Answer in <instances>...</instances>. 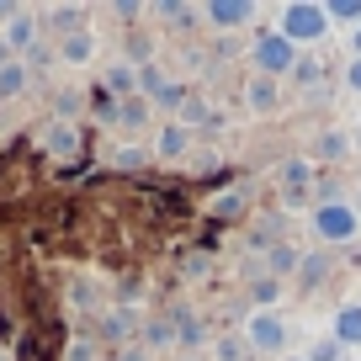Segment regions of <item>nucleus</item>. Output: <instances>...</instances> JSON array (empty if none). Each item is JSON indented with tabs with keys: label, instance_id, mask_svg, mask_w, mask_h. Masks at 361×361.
I'll return each instance as SVG.
<instances>
[{
	"label": "nucleus",
	"instance_id": "nucleus-1",
	"mask_svg": "<svg viewBox=\"0 0 361 361\" xmlns=\"http://www.w3.org/2000/svg\"><path fill=\"white\" fill-rule=\"evenodd\" d=\"M329 22H324V6H287L282 11V37L287 43H308V37H324Z\"/></svg>",
	"mask_w": 361,
	"mask_h": 361
},
{
	"label": "nucleus",
	"instance_id": "nucleus-2",
	"mask_svg": "<svg viewBox=\"0 0 361 361\" xmlns=\"http://www.w3.org/2000/svg\"><path fill=\"white\" fill-rule=\"evenodd\" d=\"M276 186H282V207H303L314 197V165L308 159H287L276 170Z\"/></svg>",
	"mask_w": 361,
	"mask_h": 361
},
{
	"label": "nucleus",
	"instance_id": "nucleus-3",
	"mask_svg": "<svg viewBox=\"0 0 361 361\" xmlns=\"http://www.w3.org/2000/svg\"><path fill=\"white\" fill-rule=\"evenodd\" d=\"M255 64H260V75H266V80H276V75H287V69L298 64V48L287 43L282 32H266L255 43Z\"/></svg>",
	"mask_w": 361,
	"mask_h": 361
},
{
	"label": "nucleus",
	"instance_id": "nucleus-4",
	"mask_svg": "<svg viewBox=\"0 0 361 361\" xmlns=\"http://www.w3.org/2000/svg\"><path fill=\"white\" fill-rule=\"evenodd\" d=\"M314 228H319V239H329V245H345V239H356V207L324 202L314 213Z\"/></svg>",
	"mask_w": 361,
	"mask_h": 361
},
{
	"label": "nucleus",
	"instance_id": "nucleus-5",
	"mask_svg": "<svg viewBox=\"0 0 361 361\" xmlns=\"http://www.w3.org/2000/svg\"><path fill=\"white\" fill-rule=\"evenodd\" d=\"M250 345L255 350H282L287 345V324L276 314H255L250 319Z\"/></svg>",
	"mask_w": 361,
	"mask_h": 361
},
{
	"label": "nucleus",
	"instance_id": "nucleus-6",
	"mask_svg": "<svg viewBox=\"0 0 361 361\" xmlns=\"http://www.w3.org/2000/svg\"><path fill=\"white\" fill-rule=\"evenodd\" d=\"M43 149H48V154H59V159H69V154L80 149V133H75V123H54V128L43 133Z\"/></svg>",
	"mask_w": 361,
	"mask_h": 361
},
{
	"label": "nucleus",
	"instance_id": "nucleus-7",
	"mask_svg": "<svg viewBox=\"0 0 361 361\" xmlns=\"http://www.w3.org/2000/svg\"><path fill=\"white\" fill-rule=\"evenodd\" d=\"M54 345H59V329L54 324H37V335L22 340V361H48V356H54Z\"/></svg>",
	"mask_w": 361,
	"mask_h": 361
},
{
	"label": "nucleus",
	"instance_id": "nucleus-8",
	"mask_svg": "<svg viewBox=\"0 0 361 361\" xmlns=\"http://www.w3.org/2000/svg\"><path fill=\"white\" fill-rule=\"evenodd\" d=\"M335 340H340V345H361V303L340 308V319H335Z\"/></svg>",
	"mask_w": 361,
	"mask_h": 361
},
{
	"label": "nucleus",
	"instance_id": "nucleus-9",
	"mask_svg": "<svg viewBox=\"0 0 361 361\" xmlns=\"http://www.w3.org/2000/svg\"><path fill=\"white\" fill-rule=\"evenodd\" d=\"M207 22L239 27V22H250V6H245V0H218V6H207Z\"/></svg>",
	"mask_w": 361,
	"mask_h": 361
},
{
	"label": "nucleus",
	"instance_id": "nucleus-10",
	"mask_svg": "<svg viewBox=\"0 0 361 361\" xmlns=\"http://www.w3.org/2000/svg\"><path fill=\"white\" fill-rule=\"evenodd\" d=\"M245 102L255 106V112H271V106H276V80H266V75H255L245 85Z\"/></svg>",
	"mask_w": 361,
	"mask_h": 361
},
{
	"label": "nucleus",
	"instance_id": "nucleus-11",
	"mask_svg": "<svg viewBox=\"0 0 361 361\" xmlns=\"http://www.w3.org/2000/svg\"><path fill=\"white\" fill-rule=\"evenodd\" d=\"M324 276H329V255H303L298 260V282L303 287H319Z\"/></svg>",
	"mask_w": 361,
	"mask_h": 361
},
{
	"label": "nucleus",
	"instance_id": "nucleus-12",
	"mask_svg": "<svg viewBox=\"0 0 361 361\" xmlns=\"http://www.w3.org/2000/svg\"><path fill=\"white\" fill-rule=\"evenodd\" d=\"M345 149H350V133H340V128L319 133V159H345Z\"/></svg>",
	"mask_w": 361,
	"mask_h": 361
},
{
	"label": "nucleus",
	"instance_id": "nucleus-13",
	"mask_svg": "<svg viewBox=\"0 0 361 361\" xmlns=\"http://www.w3.org/2000/svg\"><path fill=\"white\" fill-rule=\"evenodd\" d=\"M102 335H106V340H128V335H133V308H117V314H106Z\"/></svg>",
	"mask_w": 361,
	"mask_h": 361
},
{
	"label": "nucleus",
	"instance_id": "nucleus-14",
	"mask_svg": "<svg viewBox=\"0 0 361 361\" xmlns=\"http://www.w3.org/2000/svg\"><path fill=\"white\" fill-rule=\"evenodd\" d=\"M186 144H192V133L180 123H170L165 133H159V154H186Z\"/></svg>",
	"mask_w": 361,
	"mask_h": 361
},
{
	"label": "nucleus",
	"instance_id": "nucleus-15",
	"mask_svg": "<svg viewBox=\"0 0 361 361\" xmlns=\"http://www.w3.org/2000/svg\"><path fill=\"white\" fill-rule=\"evenodd\" d=\"M22 85H27L22 64H0V96H22Z\"/></svg>",
	"mask_w": 361,
	"mask_h": 361
},
{
	"label": "nucleus",
	"instance_id": "nucleus-16",
	"mask_svg": "<svg viewBox=\"0 0 361 361\" xmlns=\"http://www.w3.org/2000/svg\"><path fill=\"white\" fill-rule=\"evenodd\" d=\"M64 59H69V64H85V59H90V32H69L64 37Z\"/></svg>",
	"mask_w": 361,
	"mask_h": 361
},
{
	"label": "nucleus",
	"instance_id": "nucleus-17",
	"mask_svg": "<svg viewBox=\"0 0 361 361\" xmlns=\"http://www.w3.org/2000/svg\"><path fill=\"white\" fill-rule=\"evenodd\" d=\"M69 303H75V308H96V303H102V287H96V282H75V287H69Z\"/></svg>",
	"mask_w": 361,
	"mask_h": 361
},
{
	"label": "nucleus",
	"instance_id": "nucleus-18",
	"mask_svg": "<svg viewBox=\"0 0 361 361\" xmlns=\"http://www.w3.org/2000/svg\"><path fill=\"white\" fill-rule=\"evenodd\" d=\"M293 75H298V85H308V90H314L319 80H324V64H319V59H298V64H293Z\"/></svg>",
	"mask_w": 361,
	"mask_h": 361
},
{
	"label": "nucleus",
	"instance_id": "nucleus-19",
	"mask_svg": "<svg viewBox=\"0 0 361 361\" xmlns=\"http://www.w3.org/2000/svg\"><path fill=\"white\" fill-rule=\"evenodd\" d=\"M32 37H37L32 16H16V22H11V32H6V43H11V48H27V43H32Z\"/></svg>",
	"mask_w": 361,
	"mask_h": 361
},
{
	"label": "nucleus",
	"instance_id": "nucleus-20",
	"mask_svg": "<svg viewBox=\"0 0 361 361\" xmlns=\"http://www.w3.org/2000/svg\"><path fill=\"white\" fill-rule=\"evenodd\" d=\"M324 22H361V6L356 0H335V6H324Z\"/></svg>",
	"mask_w": 361,
	"mask_h": 361
},
{
	"label": "nucleus",
	"instance_id": "nucleus-21",
	"mask_svg": "<svg viewBox=\"0 0 361 361\" xmlns=\"http://www.w3.org/2000/svg\"><path fill=\"white\" fill-rule=\"evenodd\" d=\"M218 361H245V340L224 335V340H218Z\"/></svg>",
	"mask_w": 361,
	"mask_h": 361
},
{
	"label": "nucleus",
	"instance_id": "nucleus-22",
	"mask_svg": "<svg viewBox=\"0 0 361 361\" xmlns=\"http://www.w3.org/2000/svg\"><path fill=\"white\" fill-rule=\"evenodd\" d=\"M64 361H96V345H90V340H69V345H64Z\"/></svg>",
	"mask_w": 361,
	"mask_h": 361
},
{
	"label": "nucleus",
	"instance_id": "nucleus-23",
	"mask_svg": "<svg viewBox=\"0 0 361 361\" xmlns=\"http://www.w3.org/2000/svg\"><path fill=\"white\" fill-rule=\"evenodd\" d=\"M271 271H298V255L287 245H276V250H271Z\"/></svg>",
	"mask_w": 361,
	"mask_h": 361
},
{
	"label": "nucleus",
	"instance_id": "nucleus-24",
	"mask_svg": "<svg viewBox=\"0 0 361 361\" xmlns=\"http://www.w3.org/2000/svg\"><path fill=\"white\" fill-rule=\"evenodd\" d=\"M228 213H245V192H224V202H218V218Z\"/></svg>",
	"mask_w": 361,
	"mask_h": 361
},
{
	"label": "nucleus",
	"instance_id": "nucleus-25",
	"mask_svg": "<svg viewBox=\"0 0 361 361\" xmlns=\"http://www.w3.org/2000/svg\"><path fill=\"white\" fill-rule=\"evenodd\" d=\"M106 85H112V90H128V85H133V75H128V64H112V69H106Z\"/></svg>",
	"mask_w": 361,
	"mask_h": 361
},
{
	"label": "nucleus",
	"instance_id": "nucleus-26",
	"mask_svg": "<svg viewBox=\"0 0 361 361\" xmlns=\"http://www.w3.org/2000/svg\"><path fill=\"white\" fill-rule=\"evenodd\" d=\"M144 340H149V345H165V340H170V324H165V319H154V324L144 329Z\"/></svg>",
	"mask_w": 361,
	"mask_h": 361
},
{
	"label": "nucleus",
	"instance_id": "nucleus-27",
	"mask_svg": "<svg viewBox=\"0 0 361 361\" xmlns=\"http://www.w3.org/2000/svg\"><path fill=\"white\" fill-rule=\"evenodd\" d=\"M340 356V340H319V345H314V356H308V361H335Z\"/></svg>",
	"mask_w": 361,
	"mask_h": 361
},
{
	"label": "nucleus",
	"instance_id": "nucleus-28",
	"mask_svg": "<svg viewBox=\"0 0 361 361\" xmlns=\"http://www.w3.org/2000/svg\"><path fill=\"white\" fill-rule=\"evenodd\" d=\"M117 165H123V170L144 165V149H133V144H128V149H117Z\"/></svg>",
	"mask_w": 361,
	"mask_h": 361
},
{
	"label": "nucleus",
	"instance_id": "nucleus-29",
	"mask_svg": "<svg viewBox=\"0 0 361 361\" xmlns=\"http://www.w3.org/2000/svg\"><path fill=\"white\" fill-rule=\"evenodd\" d=\"M255 303H276V282H271V276H266V282H255Z\"/></svg>",
	"mask_w": 361,
	"mask_h": 361
},
{
	"label": "nucleus",
	"instance_id": "nucleus-30",
	"mask_svg": "<svg viewBox=\"0 0 361 361\" xmlns=\"http://www.w3.org/2000/svg\"><path fill=\"white\" fill-rule=\"evenodd\" d=\"M345 85H350V90H361V59H356V64L345 69Z\"/></svg>",
	"mask_w": 361,
	"mask_h": 361
},
{
	"label": "nucleus",
	"instance_id": "nucleus-31",
	"mask_svg": "<svg viewBox=\"0 0 361 361\" xmlns=\"http://www.w3.org/2000/svg\"><path fill=\"white\" fill-rule=\"evenodd\" d=\"M350 149H361V128H356V133H350Z\"/></svg>",
	"mask_w": 361,
	"mask_h": 361
},
{
	"label": "nucleus",
	"instance_id": "nucleus-32",
	"mask_svg": "<svg viewBox=\"0 0 361 361\" xmlns=\"http://www.w3.org/2000/svg\"><path fill=\"white\" fill-rule=\"evenodd\" d=\"M356 59H361V27H356Z\"/></svg>",
	"mask_w": 361,
	"mask_h": 361
}]
</instances>
